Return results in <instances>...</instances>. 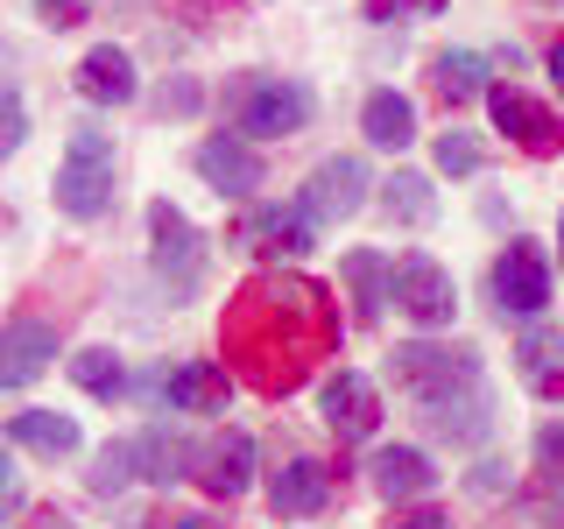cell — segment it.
Returning <instances> with one entry per match:
<instances>
[{
  "mask_svg": "<svg viewBox=\"0 0 564 529\" xmlns=\"http://www.w3.org/2000/svg\"><path fill=\"white\" fill-rule=\"evenodd\" d=\"M346 282H352V304H360V325H375V317L388 311V261L375 255V247H352Z\"/></svg>",
  "mask_w": 564,
  "mask_h": 529,
  "instance_id": "cell-25",
  "label": "cell"
},
{
  "mask_svg": "<svg viewBox=\"0 0 564 529\" xmlns=\"http://www.w3.org/2000/svg\"><path fill=\"white\" fill-rule=\"evenodd\" d=\"M487 114L522 155H557L564 149V120L551 114V106H536L529 93H516V85H487Z\"/></svg>",
  "mask_w": 564,
  "mask_h": 529,
  "instance_id": "cell-9",
  "label": "cell"
},
{
  "mask_svg": "<svg viewBox=\"0 0 564 529\" xmlns=\"http://www.w3.org/2000/svg\"><path fill=\"white\" fill-rule=\"evenodd\" d=\"M557 255H564V219H557Z\"/></svg>",
  "mask_w": 564,
  "mask_h": 529,
  "instance_id": "cell-39",
  "label": "cell"
},
{
  "mask_svg": "<svg viewBox=\"0 0 564 529\" xmlns=\"http://www.w3.org/2000/svg\"><path fill=\"white\" fill-rule=\"evenodd\" d=\"M360 134L375 141V149H410V141H416V106L402 99V93H367Z\"/></svg>",
  "mask_w": 564,
  "mask_h": 529,
  "instance_id": "cell-22",
  "label": "cell"
},
{
  "mask_svg": "<svg viewBox=\"0 0 564 529\" xmlns=\"http://www.w3.org/2000/svg\"><path fill=\"white\" fill-rule=\"evenodd\" d=\"M70 381H78L85 396H106V402H113L120 388H128V375H120V360H113L106 346H85L78 360H70Z\"/></svg>",
  "mask_w": 564,
  "mask_h": 529,
  "instance_id": "cell-26",
  "label": "cell"
},
{
  "mask_svg": "<svg viewBox=\"0 0 564 529\" xmlns=\"http://www.w3.org/2000/svg\"><path fill=\"white\" fill-rule=\"evenodd\" d=\"M395 388L416 402V417L452 445H480L494 396L480 381V353L473 346H395Z\"/></svg>",
  "mask_w": 564,
  "mask_h": 529,
  "instance_id": "cell-2",
  "label": "cell"
},
{
  "mask_svg": "<svg viewBox=\"0 0 564 529\" xmlns=\"http://www.w3.org/2000/svg\"><path fill=\"white\" fill-rule=\"evenodd\" d=\"M431 85H437L445 106L487 99V57H480V50H437V57H431Z\"/></svg>",
  "mask_w": 564,
  "mask_h": 529,
  "instance_id": "cell-20",
  "label": "cell"
},
{
  "mask_svg": "<svg viewBox=\"0 0 564 529\" xmlns=\"http://www.w3.org/2000/svg\"><path fill=\"white\" fill-rule=\"evenodd\" d=\"M494 304H501V317H543V304H551V261H543L536 240L501 247V261H494Z\"/></svg>",
  "mask_w": 564,
  "mask_h": 529,
  "instance_id": "cell-8",
  "label": "cell"
},
{
  "mask_svg": "<svg viewBox=\"0 0 564 529\" xmlns=\"http://www.w3.org/2000/svg\"><path fill=\"white\" fill-rule=\"evenodd\" d=\"M240 247H254V255H304L311 247V219L304 212H254L247 219V234H240Z\"/></svg>",
  "mask_w": 564,
  "mask_h": 529,
  "instance_id": "cell-23",
  "label": "cell"
},
{
  "mask_svg": "<svg viewBox=\"0 0 564 529\" xmlns=\"http://www.w3.org/2000/svg\"><path fill=\"white\" fill-rule=\"evenodd\" d=\"M57 212H70V219H99V212H113V134H99L93 120L70 128V141H64Z\"/></svg>",
  "mask_w": 564,
  "mask_h": 529,
  "instance_id": "cell-3",
  "label": "cell"
},
{
  "mask_svg": "<svg viewBox=\"0 0 564 529\" xmlns=\"http://www.w3.org/2000/svg\"><path fill=\"white\" fill-rule=\"evenodd\" d=\"M317 410H325L339 445H360V438H375V423H381V388L367 375H352V367H339V375L317 388Z\"/></svg>",
  "mask_w": 564,
  "mask_h": 529,
  "instance_id": "cell-10",
  "label": "cell"
},
{
  "mask_svg": "<svg viewBox=\"0 0 564 529\" xmlns=\"http://www.w3.org/2000/svg\"><path fill=\"white\" fill-rule=\"evenodd\" d=\"M543 8H564V0H543Z\"/></svg>",
  "mask_w": 564,
  "mask_h": 529,
  "instance_id": "cell-40",
  "label": "cell"
},
{
  "mask_svg": "<svg viewBox=\"0 0 564 529\" xmlns=\"http://www.w3.org/2000/svg\"><path fill=\"white\" fill-rule=\"evenodd\" d=\"M367 191H375V176H367L360 155H332V163H317L304 176V198H296V212H304L311 226H339V219H352V212L367 205Z\"/></svg>",
  "mask_w": 564,
  "mask_h": 529,
  "instance_id": "cell-7",
  "label": "cell"
},
{
  "mask_svg": "<svg viewBox=\"0 0 564 529\" xmlns=\"http://www.w3.org/2000/svg\"><path fill=\"white\" fill-rule=\"evenodd\" d=\"M437 8H445V0H367L360 14H367V22H381V29H388V22H402V14H437Z\"/></svg>",
  "mask_w": 564,
  "mask_h": 529,
  "instance_id": "cell-31",
  "label": "cell"
},
{
  "mask_svg": "<svg viewBox=\"0 0 564 529\" xmlns=\"http://www.w3.org/2000/svg\"><path fill=\"white\" fill-rule=\"evenodd\" d=\"M22 516V494H14V481H8V452H0V522H14Z\"/></svg>",
  "mask_w": 564,
  "mask_h": 529,
  "instance_id": "cell-34",
  "label": "cell"
},
{
  "mask_svg": "<svg viewBox=\"0 0 564 529\" xmlns=\"http://www.w3.org/2000/svg\"><path fill=\"white\" fill-rule=\"evenodd\" d=\"M35 14H43L50 29H78L85 14H93V0H35Z\"/></svg>",
  "mask_w": 564,
  "mask_h": 529,
  "instance_id": "cell-32",
  "label": "cell"
},
{
  "mask_svg": "<svg viewBox=\"0 0 564 529\" xmlns=\"http://www.w3.org/2000/svg\"><path fill=\"white\" fill-rule=\"evenodd\" d=\"M381 205H388V219L395 226H431L437 219V198H431V176H416V170H395L381 184Z\"/></svg>",
  "mask_w": 564,
  "mask_h": 529,
  "instance_id": "cell-24",
  "label": "cell"
},
{
  "mask_svg": "<svg viewBox=\"0 0 564 529\" xmlns=\"http://www.w3.org/2000/svg\"><path fill=\"white\" fill-rule=\"evenodd\" d=\"M50 360H57V325H43V317H14V325L0 332V388L43 381Z\"/></svg>",
  "mask_w": 564,
  "mask_h": 529,
  "instance_id": "cell-11",
  "label": "cell"
},
{
  "mask_svg": "<svg viewBox=\"0 0 564 529\" xmlns=\"http://www.w3.org/2000/svg\"><path fill=\"white\" fill-rule=\"evenodd\" d=\"M325 501H332V466H325V458L296 452L290 466H275V481H269V508H275V516H317Z\"/></svg>",
  "mask_w": 564,
  "mask_h": 529,
  "instance_id": "cell-13",
  "label": "cell"
},
{
  "mask_svg": "<svg viewBox=\"0 0 564 529\" xmlns=\"http://www.w3.org/2000/svg\"><path fill=\"white\" fill-rule=\"evenodd\" d=\"M191 163H198V176L219 191V198H254V191H261V155L247 149L240 134H212V141H198V155H191Z\"/></svg>",
  "mask_w": 564,
  "mask_h": 529,
  "instance_id": "cell-12",
  "label": "cell"
},
{
  "mask_svg": "<svg viewBox=\"0 0 564 529\" xmlns=\"http://www.w3.org/2000/svg\"><path fill=\"white\" fill-rule=\"evenodd\" d=\"M149 240H155V276H163L176 296L198 290V276H205V234H198V226H191L170 198L149 205Z\"/></svg>",
  "mask_w": 564,
  "mask_h": 529,
  "instance_id": "cell-6",
  "label": "cell"
},
{
  "mask_svg": "<svg viewBox=\"0 0 564 529\" xmlns=\"http://www.w3.org/2000/svg\"><path fill=\"white\" fill-rule=\"evenodd\" d=\"M367 481H375L381 501H416V494L437 487V466L416 445H381L375 458H367Z\"/></svg>",
  "mask_w": 564,
  "mask_h": 529,
  "instance_id": "cell-15",
  "label": "cell"
},
{
  "mask_svg": "<svg viewBox=\"0 0 564 529\" xmlns=\"http://www.w3.org/2000/svg\"><path fill=\"white\" fill-rule=\"evenodd\" d=\"M198 481H205V494H219V501L247 494V487H254V438H247V431H219L198 452Z\"/></svg>",
  "mask_w": 564,
  "mask_h": 529,
  "instance_id": "cell-14",
  "label": "cell"
},
{
  "mask_svg": "<svg viewBox=\"0 0 564 529\" xmlns=\"http://www.w3.org/2000/svg\"><path fill=\"white\" fill-rule=\"evenodd\" d=\"M551 85H557V93H564V35H557V43H551Z\"/></svg>",
  "mask_w": 564,
  "mask_h": 529,
  "instance_id": "cell-38",
  "label": "cell"
},
{
  "mask_svg": "<svg viewBox=\"0 0 564 529\" xmlns=\"http://www.w3.org/2000/svg\"><path fill=\"white\" fill-rule=\"evenodd\" d=\"M226 367L254 396H296L339 353V304L317 276H247L219 317Z\"/></svg>",
  "mask_w": 564,
  "mask_h": 529,
  "instance_id": "cell-1",
  "label": "cell"
},
{
  "mask_svg": "<svg viewBox=\"0 0 564 529\" xmlns=\"http://www.w3.org/2000/svg\"><path fill=\"white\" fill-rule=\"evenodd\" d=\"M29 529H70V516H57V508H35Z\"/></svg>",
  "mask_w": 564,
  "mask_h": 529,
  "instance_id": "cell-37",
  "label": "cell"
},
{
  "mask_svg": "<svg viewBox=\"0 0 564 529\" xmlns=\"http://www.w3.org/2000/svg\"><path fill=\"white\" fill-rule=\"evenodd\" d=\"M388 304H395L402 317H416L423 332H437V325H452L458 290H452V276L437 269L431 255H402L395 269H388Z\"/></svg>",
  "mask_w": 564,
  "mask_h": 529,
  "instance_id": "cell-5",
  "label": "cell"
},
{
  "mask_svg": "<svg viewBox=\"0 0 564 529\" xmlns=\"http://www.w3.org/2000/svg\"><path fill=\"white\" fill-rule=\"evenodd\" d=\"M8 438H14V445H29L35 458H70V452H78V417L22 410V417H8Z\"/></svg>",
  "mask_w": 564,
  "mask_h": 529,
  "instance_id": "cell-21",
  "label": "cell"
},
{
  "mask_svg": "<svg viewBox=\"0 0 564 529\" xmlns=\"http://www.w3.org/2000/svg\"><path fill=\"white\" fill-rule=\"evenodd\" d=\"M536 466H543L551 487H564V423H543L536 431Z\"/></svg>",
  "mask_w": 564,
  "mask_h": 529,
  "instance_id": "cell-29",
  "label": "cell"
},
{
  "mask_svg": "<svg viewBox=\"0 0 564 529\" xmlns=\"http://www.w3.org/2000/svg\"><path fill=\"white\" fill-rule=\"evenodd\" d=\"M149 529H226V522H212V516H170V522H149Z\"/></svg>",
  "mask_w": 564,
  "mask_h": 529,
  "instance_id": "cell-36",
  "label": "cell"
},
{
  "mask_svg": "<svg viewBox=\"0 0 564 529\" xmlns=\"http://www.w3.org/2000/svg\"><path fill=\"white\" fill-rule=\"evenodd\" d=\"M388 529H452V516H437V508H416V516H395Z\"/></svg>",
  "mask_w": 564,
  "mask_h": 529,
  "instance_id": "cell-35",
  "label": "cell"
},
{
  "mask_svg": "<svg viewBox=\"0 0 564 529\" xmlns=\"http://www.w3.org/2000/svg\"><path fill=\"white\" fill-rule=\"evenodd\" d=\"M70 78H78V93L93 99V106H128V99L141 93V85H134V57H128V50H113V43L85 50Z\"/></svg>",
  "mask_w": 564,
  "mask_h": 529,
  "instance_id": "cell-17",
  "label": "cell"
},
{
  "mask_svg": "<svg viewBox=\"0 0 564 529\" xmlns=\"http://www.w3.org/2000/svg\"><path fill=\"white\" fill-rule=\"evenodd\" d=\"M480 163H487L480 134H466V128H445V134H437V170H445V176H473Z\"/></svg>",
  "mask_w": 564,
  "mask_h": 529,
  "instance_id": "cell-27",
  "label": "cell"
},
{
  "mask_svg": "<svg viewBox=\"0 0 564 529\" xmlns=\"http://www.w3.org/2000/svg\"><path fill=\"white\" fill-rule=\"evenodd\" d=\"M184 473H198V452H191V438H184V431H170V423H149V431L134 438V481L176 487Z\"/></svg>",
  "mask_w": 564,
  "mask_h": 529,
  "instance_id": "cell-16",
  "label": "cell"
},
{
  "mask_svg": "<svg viewBox=\"0 0 564 529\" xmlns=\"http://www.w3.org/2000/svg\"><path fill=\"white\" fill-rule=\"evenodd\" d=\"M85 481H93V494H120L134 481V445H106L99 458H93V473H85Z\"/></svg>",
  "mask_w": 564,
  "mask_h": 529,
  "instance_id": "cell-28",
  "label": "cell"
},
{
  "mask_svg": "<svg viewBox=\"0 0 564 529\" xmlns=\"http://www.w3.org/2000/svg\"><path fill=\"white\" fill-rule=\"evenodd\" d=\"M198 85H191V78H176V85H163V114H198Z\"/></svg>",
  "mask_w": 564,
  "mask_h": 529,
  "instance_id": "cell-33",
  "label": "cell"
},
{
  "mask_svg": "<svg viewBox=\"0 0 564 529\" xmlns=\"http://www.w3.org/2000/svg\"><path fill=\"white\" fill-rule=\"evenodd\" d=\"M155 396H170V410H184V417H212V410H226V367L184 360L176 375L155 381Z\"/></svg>",
  "mask_w": 564,
  "mask_h": 529,
  "instance_id": "cell-19",
  "label": "cell"
},
{
  "mask_svg": "<svg viewBox=\"0 0 564 529\" xmlns=\"http://www.w3.org/2000/svg\"><path fill=\"white\" fill-rule=\"evenodd\" d=\"M22 141H29V114H22L14 93H0V155H14Z\"/></svg>",
  "mask_w": 564,
  "mask_h": 529,
  "instance_id": "cell-30",
  "label": "cell"
},
{
  "mask_svg": "<svg viewBox=\"0 0 564 529\" xmlns=\"http://www.w3.org/2000/svg\"><path fill=\"white\" fill-rule=\"evenodd\" d=\"M226 120L240 134H296L311 120V93L296 78H269V71H240L226 93Z\"/></svg>",
  "mask_w": 564,
  "mask_h": 529,
  "instance_id": "cell-4",
  "label": "cell"
},
{
  "mask_svg": "<svg viewBox=\"0 0 564 529\" xmlns=\"http://www.w3.org/2000/svg\"><path fill=\"white\" fill-rule=\"evenodd\" d=\"M516 360H522L529 396H543V402L564 396V332L557 325H529L522 339H516Z\"/></svg>",
  "mask_w": 564,
  "mask_h": 529,
  "instance_id": "cell-18",
  "label": "cell"
}]
</instances>
